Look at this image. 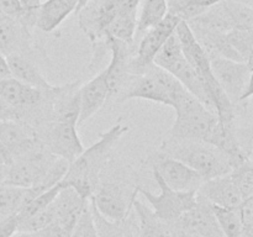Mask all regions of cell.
Returning a JSON list of instances; mask_svg holds the SVG:
<instances>
[{
  "mask_svg": "<svg viewBox=\"0 0 253 237\" xmlns=\"http://www.w3.org/2000/svg\"><path fill=\"white\" fill-rule=\"evenodd\" d=\"M128 131V126L121 120L114 123L108 131L99 136V140L69 163L68 170L61 183L63 187H71L82 199H90L98 185L100 175L110 159L116 145Z\"/></svg>",
  "mask_w": 253,
  "mask_h": 237,
  "instance_id": "obj_1",
  "label": "cell"
},
{
  "mask_svg": "<svg viewBox=\"0 0 253 237\" xmlns=\"http://www.w3.org/2000/svg\"><path fill=\"white\" fill-rule=\"evenodd\" d=\"M158 152L187 164L199 173L205 182L230 174L232 169L229 157L222 151L202 141L179 140L166 136Z\"/></svg>",
  "mask_w": 253,
  "mask_h": 237,
  "instance_id": "obj_2",
  "label": "cell"
},
{
  "mask_svg": "<svg viewBox=\"0 0 253 237\" xmlns=\"http://www.w3.org/2000/svg\"><path fill=\"white\" fill-rule=\"evenodd\" d=\"M187 93L189 91L177 79L153 63L142 73L130 74L115 103L140 99L174 108Z\"/></svg>",
  "mask_w": 253,
  "mask_h": 237,
  "instance_id": "obj_3",
  "label": "cell"
},
{
  "mask_svg": "<svg viewBox=\"0 0 253 237\" xmlns=\"http://www.w3.org/2000/svg\"><path fill=\"white\" fill-rule=\"evenodd\" d=\"M124 168L116 169V177L99 180L90 198L94 209L110 222H123L127 219L141 188L133 175L127 174L125 178L121 175Z\"/></svg>",
  "mask_w": 253,
  "mask_h": 237,
  "instance_id": "obj_4",
  "label": "cell"
},
{
  "mask_svg": "<svg viewBox=\"0 0 253 237\" xmlns=\"http://www.w3.org/2000/svg\"><path fill=\"white\" fill-rule=\"evenodd\" d=\"M175 120L167 137L179 140L202 141L211 145L219 118L190 93H187L174 108Z\"/></svg>",
  "mask_w": 253,
  "mask_h": 237,
  "instance_id": "obj_5",
  "label": "cell"
},
{
  "mask_svg": "<svg viewBox=\"0 0 253 237\" xmlns=\"http://www.w3.org/2000/svg\"><path fill=\"white\" fill-rule=\"evenodd\" d=\"M141 0H90L78 12V25L91 43L105 41L106 31L123 11L138 12Z\"/></svg>",
  "mask_w": 253,
  "mask_h": 237,
  "instance_id": "obj_6",
  "label": "cell"
},
{
  "mask_svg": "<svg viewBox=\"0 0 253 237\" xmlns=\"http://www.w3.org/2000/svg\"><path fill=\"white\" fill-rule=\"evenodd\" d=\"M153 63L169 73L173 78L177 79L194 98H197L200 103L204 104L208 109L211 110L202 81L183 54L182 47H180L179 40H178L175 32L158 51L153 59Z\"/></svg>",
  "mask_w": 253,
  "mask_h": 237,
  "instance_id": "obj_7",
  "label": "cell"
},
{
  "mask_svg": "<svg viewBox=\"0 0 253 237\" xmlns=\"http://www.w3.org/2000/svg\"><path fill=\"white\" fill-rule=\"evenodd\" d=\"M210 64L215 79L235 106L247 103L251 99L253 76L251 63L215 58L210 61Z\"/></svg>",
  "mask_w": 253,
  "mask_h": 237,
  "instance_id": "obj_8",
  "label": "cell"
},
{
  "mask_svg": "<svg viewBox=\"0 0 253 237\" xmlns=\"http://www.w3.org/2000/svg\"><path fill=\"white\" fill-rule=\"evenodd\" d=\"M187 22L227 34L235 29L253 30L252 5L239 0H222L208 11Z\"/></svg>",
  "mask_w": 253,
  "mask_h": 237,
  "instance_id": "obj_9",
  "label": "cell"
},
{
  "mask_svg": "<svg viewBox=\"0 0 253 237\" xmlns=\"http://www.w3.org/2000/svg\"><path fill=\"white\" fill-rule=\"evenodd\" d=\"M153 179L160 187V193L153 194L148 190L140 188L138 194L142 195L150 204V209L158 219L169 224H175L183 214L189 211L197 205V192H177L165 184L162 179L152 172Z\"/></svg>",
  "mask_w": 253,
  "mask_h": 237,
  "instance_id": "obj_10",
  "label": "cell"
},
{
  "mask_svg": "<svg viewBox=\"0 0 253 237\" xmlns=\"http://www.w3.org/2000/svg\"><path fill=\"white\" fill-rule=\"evenodd\" d=\"M42 145L49 153L71 163L84 151L77 125L49 121L36 130Z\"/></svg>",
  "mask_w": 253,
  "mask_h": 237,
  "instance_id": "obj_11",
  "label": "cell"
},
{
  "mask_svg": "<svg viewBox=\"0 0 253 237\" xmlns=\"http://www.w3.org/2000/svg\"><path fill=\"white\" fill-rule=\"evenodd\" d=\"M180 21L182 20L177 16L167 12L160 24L143 34V36L137 41V49L130 61L131 74H140L152 66L156 54L162 48L166 41L174 34Z\"/></svg>",
  "mask_w": 253,
  "mask_h": 237,
  "instance_id": "obj_12",
  "label": "cell"
},
{
  "mask_svg": "<svg viewBox=\"0 0 253 237\" xmlns=\"http://www.w3.org/2000/svg\"><path fill=\"white\" fill-rule=\"evenodd\" d=\"M152 172H155L166 185L177 192H198L205 182L204 178L180 160L162 155L157 151L150 158Z\"/></svg>",
  "mask_w": 253,
  "mask_h": 237,
  "instance_id": "obj_13",
  "label": "cell"
},
{
  "mask_svg": "<svg viewBox=\"0 0 253 237\" xmlns=\"http://www.w3.org/2000/svg\"><path fill=\"white\" fill-rule=\"evenodd\" d=\"M177 226L184 237H224L215 219L211 204L199 195L197 205L180 216Z\"/></svg>",
  "mask_w": 253,
  "mask_h": 237,
  "instance_id": "obj_14",
  "label": "cell"
},
{
  "mask_svg": "<svg viewBox=\"0 0 253 237\" xmlns=\"http://www.w3.org/2000/svg\"><path fill=\"white\" fill-rule=\"evenodd\" d=\"M0 142L9 151L12 159L24 157L43 146L36 131L20 121H0Z\"/></svg>",
  "mask_w": 253,
  "mask_h": 237,
  "instance_id": "obj_15",
  "label": "cell"
},
{
  "mask_svg": "<svg viewBox=\"0 0 253 237\" xmlns=\"http://www.w3.org/2000/svg\"><path fill=\"white\" fill-rule=\"evenodd\" d=\"M82 81H73L66 85L54 86L52 90L51 121L68 122L78 126L81 113L79 88Z\"/></svg>",
  "mask_w": 253,
  "mask_h": 237,
  "instance_id": "obj_16",
  "label": "cell"
},
{
  "mask_svg": "<svg viewBox=\"0 0 253 237\" xmlns=\"http://www.w3.org/2000/svg\"><path fill=\"white\" fill-rule=\"evenodd\" d=\"M110 96L108 80H106L105 69L96 74L94 78L82 84L79 88L81 99V113H79L78 125L85 122L88 118L95 115L106 104Z\"/></svg>",
  "mask_w": 253,
  "mask_h": 237,
  "instance_id": "obj_17",
  "label": "cell"
},
{
  "mask_svg": "<svg viewBox=\"0 0 253 237\" xmlns=\"http://www.w3.org/2000/svg\"><path fill=\"white\" fill-rule=\"evenodd\" d=\"M197 194L212 206L225 209H237L244 201L229 174L204 182Z\"/></svg>",
  "mask_w": 253,
  "mask_h": 237,
  "instance_id": "obj_18",
  "label": "cell"
},
{
  "mask_svg": "<svg viewBox=\"0 0 253 237\" xmlns=\"http://www.w3.org/2000/svg\"><path fill=\"white\" fill-rule=\"evenodd\" d=\"M133 214L137 221V231L140 237H184L179 227L158 219L152 210L136 199L132 205Z\"/></svg>",
  "mask_w": 253,
  "mask_h": 237,
  "instance_id": "obj_19",
  "label": "cell"
},
{
  "mask_svg": "<svg viewBox=\"0 0 253 237\" xmlns=\"http://www.w3.org/2000/svg\"><path fill=\"white\" fill-rule=\"evenodd\" d=\"M6 62L10 74L16 80L41 90H48L53 86L40 71L36 61L31 57V53L9 54L6 56Z\"/></svg>",
  "mask_w": 253,
  "mask_h": 237,
  "instance_id": "obj_20",
  "label": "cell"
},
{
  "mask_svg": "<svg viewBox=\"0 0 253 237\" xmlns=\"http://www.w3.org/2000/svg\"><path fill=\"white\" fill-rule=\"evenodd\" d=\"M77 5L78 0H43L36 10L35 26L46 34L54 31L76 11Z\"/></svg>",
  "mask_w": 253,
  "mask_h": 237,
  "instance_id": "obj_21",
  "label": "cell"
},
{
  "mask_svg": "<svg viewBox=\"0 0 253 237\" xmlns=\"http://www.w3.org/2000/svg\"><path fill=\"white\" fill-rule=\"evenodd\" d=\"M168 0H141L136 25L135 42L143 36L146 31L160 24L168 12Z\"/></svg>",
  "mask_w": 253,
  "mask_h": 237,
  "instance_id": "obj_22",
  "label": "cell"
},
{
  "mask_svg": "<svg viewBox=\"0 0 253 237\" xmlns=\"http://www.w3.org/2000/svg\"><path fill=\"white\" fill-rule=\"evenodd\" d=\"M27 189L0 184V222L16 215L26 204Z\"/></svg>",
  "mask_w": 253,
  "mask_h": 237,
  "instance_id": "obj_23",
  "label": "cell"
},
{
  "mask_svg": "<svg viewBox=\"0 0 253 237\" xmlns=\"http://www.w3.org/2000/svg\"><path fill=\"white\" fill-rule=\"evenodd\" d=\"M222 0H169L168 12L182 21H190Z\"/></svg>",
  "mask_w": 253,
  "mask_h": 237,
  "instance_id": "obj_24",
  "label": "cell"
},
{
  "mask_svg": "<svg viewBox=\"0 0 253 237\" xmlns=\"http://www.w3.org/2000/svg\"><path fill=\"white\" fill-rule=\"evenodd\" d=\"M226 41L240 61L252 64L253 30H231L226 34Z\"/></svg>",
  "mask_w": 253,
  "mask_h": 237,
  "instance_id": "obj_25",
  "label": "cell"
},
{
  "mask_svg": "<svg viewBox=\"0 0 253 237\" xmlns=\"http://www.w3.org/2000/svg\"><path fill=\"white\" fill-rule=\"evenodd\" d=\"M212 211L224 237H247L236 209L212 206Z\"/></svg>",
  "mask_w": 253,
  "mask_h": 237,
  "instance_id": "obj_26",
  "label": "cell"
},
{
  "mask_svg": "<svg viewBox=\"0 0 253 237\" xmlns=\"http://www.w3.org/2000/svg\"><path fill=\"white\" fill-rule=\"evenodd\" d=\"M230 178L234 182L235 187L241 194L242 199H249L253 197V164L252 159L246 160L242 164L237 165L230 172Z\"/></svg>",
  "mask_w": 253,
  "mask_h": 237,
  "instance_id": "obj_27",
  "label": "cell"
},
{
  "mask_svg": "<svg viewBox=\"0 0 253 237\" xmlns=\"http://www.w3.org/2000/svg\"><path fill=\"white\" fill-rule=\"evenodd\" d=\"M53 202V201H52ZM54 220L53 205H48L41 211L26 217V219L17 220L16 231L19 232H37L51 226Z\"/></svg>",
  "mask_w": 253,
  "mask_h": 237,
  "instance_id": "obj_28",
  "label": "cell"
},
{
  "mask_svg": "<svg viewBox=\"0 0 253 237\" xmlns=\"http://www.w3.org/2000/svg\"><path fill=\"white\" fill-rule=\"evenodd\" d=\"M71 237H98L90 199L86 202L85 206L82 210L81 215L77 219L73 230H72Z\"/></svg>",
  "mask_w": 253,
  "mask_h": 237,
  "instance_id": "obj_29",
  "label": "cell"
},
{
  "mask_svg": "<svg viewBox=\"0 0 253 237\" xmlns=\"http://www.w3.org/2000/svg\"><path fill=\"white\" fill-rule=\"evenodd\" d=\"M236 210L247 237H253V197L245 199Z\"/></svg>",
  "mask_w": 253,
  "mask_h": 237,
  "instance_id": "obj_30",
  "label": "cell"
},
{
  "mask_svg": "<svg viewBox=\"0 0 253 237\" xmlns=\"http://www.w3.org/2000/svg\"><path fill=\"white\" fill-rule=\"evenodd\" d=\"M21 6L24 7V17L22 22L26 27L32 29L35 26V19H36V10L43 0H19Z\"/></svg>",
  "mask_w": 253,
  "mask_h": 237,
  "instance_id": "obj_31",
  "label": "cell"
},
{
  "mask_svg": "<svg viewBox=\"0 0 253 237\" xmlns=\"http://www.w3.org/2000/svg\"><path fill=\"white\" fill-rule=\"evenodd\" d=\"M19 113L0 98V121H17Z\"/></svg>",
  "mask_w": 253,
  "mask_h": 237,
  "instance_id": "obj_32",
  "label": "cell"
},
{
  "mask_svg": "<svg viewBox=\"0 0 253 237\" xmlns=\"http://www.w3.org/2000/svg\"><path fill=\"white\" fill-rule=\"evenodd\" d=\"M123 237H140L137 231V221H136V216L133 214V210L131 214L128 215L127 219L125 220V230H124Z\"/></svg>",
  "mask_w": 253,
  "mask_h": 237,
  "instance_id": "obj_33",
  "label": "cell"
},
{
  "mask_svg": "<svg viewBox=\"0 0 253 237\" xmlns=\"http://www.w3.org/2000/svg\"><path fill=\"white\" fill-rule=\"evenodd\" d=\"M12 157L9 153V151L5 148V146L0 142V165L1 167H7L12 163Z\"/></svg>",
  "mask_w": 253,
  "mask_h": 237,
  "instance_id": "obj_34",
  "label": "cell"
},
{
  "mask_svg": "<svg viewBox=\"0 0 253 237\" xmlns=\"http://www.w3.org/2000/svg\"><path fill=\"white\" fill-rule=\"evenodd\" d=\"M10 77H11V74H10L9 66H7L6 57L0 53V80L10 78Z\"/></svg>",
  "mask_w": 253,
  "mask_h": 237,
  "instance_id": "obj_35",
  "label": "cell"
},
{
  "mask_svg": "<svg viewBox=\"0 0 253 237\" xmlns=\"http://www.w3.org/2000/svg\"><path fill=\"white\" fill-rule=\"evenodd\" d=\"M10 237H35L34 232H19L16 231L15 234H12Z\"/></svg>",
  "mask_w": 253,
  "mask_h": 237,
  "instance_id": "obj_36",
  "label": "cell"
},
{
  "mask_svg": "<svg viewBox=\"0 0 253 237\" xmlns=\"http://www.w3.org/2000/svg\"><path fill=\"white\" fill-rule=\"evenodd\" d=\"M89 1H90V0H78V5H77V10H76L77 14H78V12L81 11V10L83 9V7L85 6Z\"/></svg>",
  "mask_w": 253,
  "mask_h": 237,
  "instance_id": "obj_37",
  "label": "cell"
},
{
  "mask_svg": "<svg viewBox=\"0 0 253 237\" xmlns=\"http://www.w3.org/2000/svg\"><path fill=\"white\" fill-rule=\"evenodd\" d=\"M5 169H6V167H1V165H0V184H1L2 179H4Z\"/></svg>",
  "mask_w": 253,
  "mask_h": 237,
  "instance_id": "obj_38",
  "label": "cell"
},
{
  "mask_svg": "<svg viewBox=\"0 0 253 237\" xmlns=\"http://www.w3.org/2000/svg\"><path fill=\"white\" fill-rule=\"evenodd\" d=\"M239 1L246 2V4H249V5H252V0H239Z\"/></svg>",
  "mask_w": 253,
  "mask_h": 237,
  "instance_id": "obj_39",
  "label": "cell"
}]
</instances>
